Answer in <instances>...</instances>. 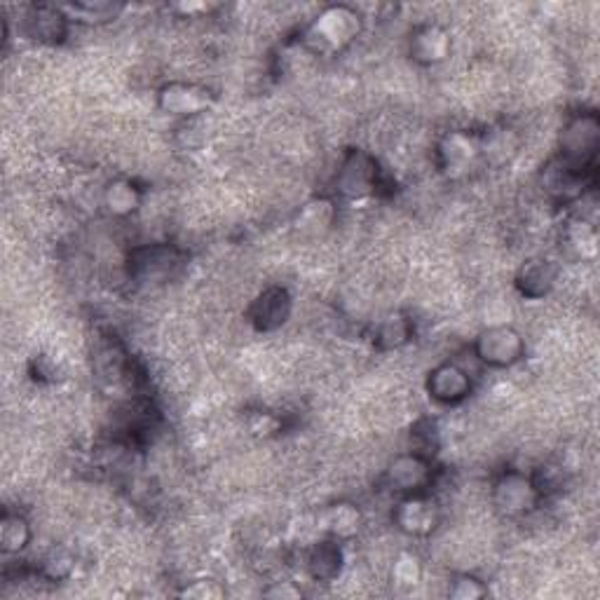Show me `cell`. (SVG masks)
Segmentation results:
<instances>
[{
  "label": "cell",
  "mask_w": 600,
  "mask_h": 600,
  "mask_svg": "<svg viewBox=\"0 0 600 600\" xmlns=\"http://www.w3.org/2000/svg\"><path fill=\"white\" fill-rule=\"evenodd\" d=\"M211 105H214V95L196 82L171 80L157 90V109L179 120L204 115Z\"/></svg>",
  "instance_id": "obj_7"
},
{
  "label": "cell",
  "mask_w": 600,
  "mask_h": 600,
  "mask_svg": "<svg viewBox=\"0 0 600 600\" xmlns=\"http://www.w3.org/2000/svg\"><path fill=\"white\" fill-rule=\"evenodd\" d=\"M184 598H198V600H214V598H223L225 589L214 579H198L190 581V585L181 591Z\"/></svg>",
  "instance_id": "obj_28"
},
{
  "label": "cell",
  "mask_w": 600,
  "mask_h": 600,
  "mask_svg": "<svg viewBox=\"0 0 600 600\" xmlns=\"http://www.w3.org/2000/svg\"><path fill=\"white\" fill-rule=\"evenodd\" d=\"M364 29V16L352 5H329L300 31V45L316 57L341 55Z\"/></svg>",
  "instance_id": "obj_1"
},
{
  "label": "cell",
  "mask_w": 600,
  "mask_h": 600,
  "mask_svg": "<svg viewBox=\"0 0 600 600\" xmlns=\"http://www.w3.org/2000/svg\"><path fill=\"white\" fill-rule=\"evenodd\" d=\"M587 171H579L570 165H566L560 160V157H554V160L546 163V167L542 169V188L546 196L556 202H575L581 198V192H585V186L589 184Z\"/></svg>",
  "instance_id": "obj_13"
},
{
  "label": "cell",
  "mask_w": 600,
  "mask_h": 600,
  "mask_svg": "<svg viewBox=\"0 0 600 600\" xmlns=\"http://www.w3.org/2000/svg\"><path fill=\"white\" fill-rule=\"evenodd\" d=\"M488 596V587L479 577H474L469 573L455 575L448 585V598L453 600H479Z\"/></svg>",
  "instance_id": "obj_26"
},
{
  "label": "cell",
  "mask_w": 600,
  "mask_h": 600,
  "mask_svg": "<svg viewBox=\"0 0 600 600\" xmlns=\"http://www.w3.org/2000/svg\"><path fill=\"white\" fill-rule=\"evenodd\" d=\"M293 298L287 287L263 289L249 308V322L260 333H273L289 322Z\"/></svg>",
  "instance_id": "obj_10"
},
{
  "label": "cell",
  "mask_w": 600,
  "mask_h": 600,
  "mask_svg": "<svg viewBox=\"0 0 600 600\" xmlns=\"http://www.w3.org/2000/svg\"><path fill=\"white\" fill-rule=\"evenodd\" d=\"M600 148V120L593 111H581L568 118L558 136V155L563 163L591 174Z\"/></svg>",
  "instance_id": "obj_2"
},
{
  "label": "cell",
  "mask_w": 600,
  "mask_h": 600,
  "mask_svg": "<svg viewBox=\"0 0 600 600\" xmlns=\"http://www.w3.org/2000/svg\"><path fill=\"white\" fill-rule=\"evenodd\" d=\"M395 525L409 537H430L441 523V509L427 492L403 496L395 509Z\"/></svg>",
  "instance_id": "obj_9"
},
{
  "label": "cell",
  "mask_w": 600,
  "mask_h": 600,
  "mask_svg": "<svg viewBox=\"0 0 600 600\" xmlns=\"http://www.w3.org/2000/svg\"><path fill=\"white\" fill-rule=\"evenodd\" d=\"M380 186L378 163L366 151H349L335 174V190L345 200L370 198Z\"/></svg>",
  "instance_id": "obj_6"
},
{
  "label": "cell",
  "mask_w": 600,
  "mask_h": 600,
  "mask_svg": "<svg viewBox=\"0 0 600 600\" xmlns=\"http://www.w3.org/2000/svg\"><path fill=\"white\" fill-rule=\"evenodd\" d=\"M209 125H207V113L204 115H198V118H188V120H181V125L176 127V141H179V146L184 148H200L204 141H207V134H198V132H207Z\"/></svg>",
  "instance_id": "obj_27"
},
{
  "label": "cell",
  "mask_w": 600,
  "mask_h": 600,
  "mask_svg": "<svg viewBox=\"0 0 600 600\" xmlns=\"http://www.w3.org/2000/svg\"><path fill=\"white\" fill-rule=\"evenodd\" d=\"M563 242H566V249L575 258H593L598 252V233L596 225L587 219H575L568 223L566 233H563Z\"/></svg>",
  "instance_id": "obj_22"
},
{
  "label": "cell",
  "mask_w": 600,
  "mask_h": 600,
  "mask_svg": "<svg viewBox=\"0 0 600 600\" xmlns=\"http://www.w3.org/2000/svg\"><path fill=\"white\" fill-rule=\"evenodd\" d=\"M263 596L281 598V600H298V598H303V591H300V587H296L293 581H275L273 587L263 591Z\"/></svg>",
  "instance_id": "obj_29"
},
{
  "label": "cell",
  "mask_w": 600,
  "mask_h": 600,
  "mask_svg": "<svg viewBox=\"0 0 600 600\" xmlns=\"http://www.w3.org/2000/svg\"><path fill=\"white\" fill-rule=\"evenodd\" d=\"M364 525V514L362 509L355 502H333L329 507H324L320 511V516H316V527L324 533V537L338 540V542H349L355 540Z\"/></svg>",
  "instance_id": "obj_16"
},
{
  "label": "cell",
  "mask_w": 600,
  "mask_h": 600,
  "mask_svg": "<svg viewBox=\"0 0 600 600\" xmlns=\"http://www.w3.org/2000/svg\"><path fill=\"white\" fill-rule=\"evenodd\" d=\"M345 566V552H343V542L324 537L316 544H312V549L308 552L305 558V570L310 579L322 581V585H331L341 577Z\"/></svg>",
  "instance_id": "obj_18"
},
{
  "label": "cell",
  "mask_w": 600,
  "mask_h": 600,
  "mask_svg": "<svg viewBox=\"0 0 600 600\" xmlns=\"http://www.w3.org/2000/svg\"><path fill=\"white\" fill-rule=\"evenodd\" d=\"M474 355L488 368H511L525 357V338L509 324L488 326L476 335Z\"/></svg>",
  "instance_id": "obj_4"
},
{
  "label": "cell",
  "mask_w": 600,
  "mask_h": 600,
  "mask_svg": "<svg viewBox=\"0 0 600 600\" xmlns=\"http://www.w3.org/2000/svg\"><path fill=\"white\" fill-rule=\"evenodd\" d=\"M76 573V556L74 552H68L66 546H55V549H49L38 566V577H43L45 581H66L70 579V575Z\"/></svg>",
  "instance_id": "obj_23"
},
{
  "label": "cell",
  "mask_w": 600,
  "mask_h": 600,
  "mask_svg": "<svg viewBox=\"0 0 600 600\" xmlns=\"http://www.w3.org/2000/svg\"><path fill=\"white\" fill-rule=\"evenodd\" d=\"M141 200H144V192H141V188L130 179H113L103 188V196H101L105 211L115 219L132 216L134 211H138Z\"/></svg>",
  "instance_id": "obj_20"
},
{
  "label": "cell",
  "mask_w": 600,
  "mask_h": 600,
  "mask_svg": "<svg viewBox=\"0 0 600 600\" xmlns=\"http://www.w3.org/2000/svg\"><path fill=\"white\" fill-rule=\"evenodd\" d=\"M420 581H422V560L411 552L399 554L395 558V566H392V585L397 589L409 591V589L418 587Z\"/></svg>",
  "instance_id": "obj_25"
},
{
  "label": "cell",
  "mask_w": 600,
  "mask_h": 600,
  "mask_svg": "<svg viewBox=\"0 0 600 600\" xmlns=\"http://www.w3.org/2000/svg\"><path fill=\"white\" fill-rule=\"evenodd\" d=\"M33 531L31 523L20 511H5L3 519H0V549L5 556L22 554L31 544Z\"/></svg>",
  "instance_id": "obj_21"
},
{
  "label": "cell",
  "mask_w": 600,
  "mask_h": 600,
  "mask_svg": "<svg viewBox=\"0 0 600 600\" xmlns=\"http://www.w3.org/2000/svg\"><path fill=\"white\" fill-rule=\"evenodd\" d=\"M181 263V254L169 244L138 246L130 256V275L138 281H160Z\"/></svg>",
  "instance_id": "obj_12"
},
{
  "label": "cell",
  "mask_w": 600,
  "mask_h": 600,
  "mask_svg": "<svg viewBox=\"0 0 600 600\" xmlns=\"http://www.w3.org/2000/svg\"><path fill=\"white\" fill-rule=\"evenodd\" d=\"M558 275H560V268L556 260L537 256V258L525 260L519 268L514 277V287L527 300H542L544 296H549L554 291Z\"/></svg>",
  "instance_id": "obj_15"
},
{
  "label": "cell",
  "mask_w": 600,
  "mask_h": 600,
  "mask_svg": "<svg viewBox=\"0 0 600 600\" xmlns=\"http://www.w3.org/2000/svg\"><path fill=\"white\" fill-rule=\"evenodd\" d=\"M413 338V320L405 312H387L374 329V345L380 352H395Z\"/></svg>",
  "instance_id": "obj_19"
},
{
  "label": "cell",
  "mask_w": 600,
  "mask_h": 600,
  "mask_svg": "<svg viewBox=\"0 0 600 600\" xmlns=\"http://www.w3.org/2000/svg\"><path fill=\"white\" fill-rule=\"evenodd\" d=\"M409 55L420 66H438L453 55L451 31L441 24H422L413 31Z\"/></svg>",
  "instance_id": "obj_14"
},
{
  "label": "cell",
  "mask_w": 600,
  "mask_h": 600,
  "mask_svg": "<svg viewBox=\"0 0 600 600\" xmlns=\"http://www.w3.org/2000/svg\"><path fill=\"white\" fill-rule=\"evenodd\" d=\"M66 16L70 22H80V24H105L115 20V16L122 12V5L118 3H68L62 5Z\"/></svg>",
  "instance_id": "obj_24"
},
{
  "label": "cell",
  "mask_w": 600,
  "mask_h": 600,
  "mask_svg": "<svg viewBox=\"0 0 600 600\" xmlns=\"http://www.w3.org/2000/svg\"><path fill=\"white\" fill-rule=\"evenodd\" d=\"M434 479L432 463L422 453H403L385 469V484L399 496H415V492H427Z\"/></svg>",
  "instance_id": "obj_8"
},
{
  "label": "cell",
  "mask_w": 600,
  "mask_h": 600,
  "mask_svg": "<svg viewBox=\"0 0 600 600\" xmlns=\"http://www.w3.org/2000/svg\"><path fill=\"white\" fill-rule=\"evenodd\" d=\"M425 387L432 401L441 405H457L471 395L474 385H471V376L460 364L444 362L430 370Z\"/></svg>",
  "instance_id": "obj_11"
},
{
  "label": "cell",
  "mask_w": 600,
  "mask_h": 600,
  "mask_svg": "<svg viewBox=\"0 0 600 600\" xmlns=\"http://www.w3.org/2000/svg\"><path fill=\"white\" fill-rule=\"evenodd\" d=\"M484 157V138L467 130H451L436 144V167L448 179H463Z\"/></svg>",
  "instance_id": "obj_3"
},
{
  "label": "cell",
  "mask_w": 600,
  "mask_h": 600,
  "mask_svg": "<svg viewBox=\"0 0 600 600\" xmlns=\"http://www.w3.org/2000/svg\"><path fill=\"white\" fill-rule=\"evenodd\" d=\"M542 502L540 490L533 481V476H527L516 469L502 471L496 484H492V504L502 516L519 519L531 514V511Z\"/></svg>",
  "instance_id": "obj_5"
},
{
  "label": "cell",
  "mask_w": 600,
  "mask_h": 600,
  "mask_svg": "<svg viewBox=\"0 0 600 600\" xmlns=\"http://www.w3.org/2000/svg\"><path fill=\"white\" fill-rule=\"evenodd\" d=\"M70 20L62 5H31L24 16V29L35 43L59 45L68 35Z\"/></svg>",
  "instance_id": "obj_17"
}]
</instances>
